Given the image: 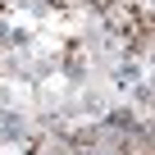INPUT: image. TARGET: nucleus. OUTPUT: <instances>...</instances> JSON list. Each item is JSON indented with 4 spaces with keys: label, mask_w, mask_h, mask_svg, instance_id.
<instances>
[{
    "label": "nucleus",
    "mask_w": 155,
    "mask_h": 155,
    "mask_svg": "<svg viewBox=\"0 0 155 155\" xmlns=\"http://www.w3.org/2000/svg\"><path fill=\"white\" fill-rule=\"evenodd\" d=\"M128 155H150V141H146V137H141V141H132V146H128Z\"/></svg>",
    "instance_id": "nucleus-1"
}]
</instances>
